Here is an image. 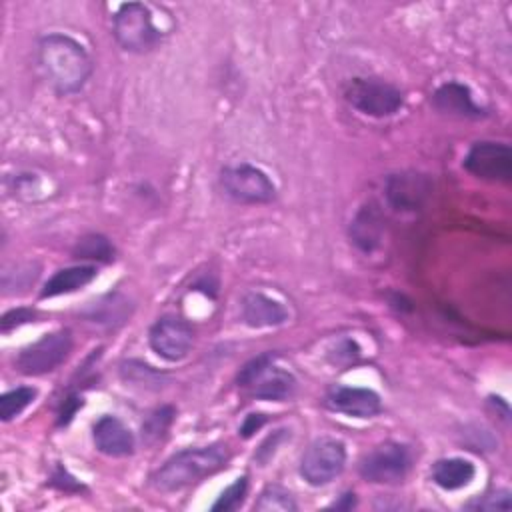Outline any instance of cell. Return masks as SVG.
Here are the masks:
<instances>
[{
	"label": "cell",
	"mask_w": 512,
	"mask_h": 512,
	"mask_svg": "<svg viewBox=\"0 0 512 512\" xmlns=\"http://www.w3.org/2000/svg\"><path fill=\"white\" fill-rule=\"evenodd\" d=\"M350 242L362 252H374L384 238V216L374 204L362 206L348 228Z\"/></svg>",
	"instance_id": "9a60e30c"
},
{
	"label": "cell",
	"mask_w": 512,
	"mask_h": 512,
	"mask_svg": "<svg viewBox=\"0 0 512 512\" xmlns=\"http://www.w3.org/2000/svg\"><path fill=\"white\" fill-rule=\"evenodd\" d=\"M356 504V498H354V494H344L342 496V502H334V508H352Z\"/></svg>",
	"instance_id": "f546056e"
},
{
	"label": "cell",
	"mask_w": 512,
	"mask_h": 512,
	"mask_svg": "<svg viewBox=\"0 0 512 512\" xmlns=\"http://www.w3.org/2000/svg\"><path fill=\"white\" fill-rule=\"evenodd\" d=\"M410 450L400 442H380L368 450L360 464V476L374 484H398L410 470Z\"/></svg>",
	"instance_id": "52a82bcc"
},
{
	"label": "cell",
	"mask_w": 512,
	"mask_h": 512,
	"mask_svg": "<svg viewBox=\"0 0 512 512\" xmlns=\"http://www.w3.org/2000/svg\"><path fill=\"white\" fill-rule=\"evenodd\" d=\"M80 406H82V398H78V396L66 398V400H64V404H62L60 420H58V422H60V424H68Z\"/></svg>",
	"instance_id": "f1b7e54d"
},
{
	"label": "cell",
	"mask_w": 512,
	"mask_h": 512,
	"mask_svg": "<svg viewBox=\"0 0 512 512\" xmlns=\"http://www.w3.org/2000/svg\"><path fill=\"white\" fill-rule=\"evenodd\" d=\"M264 422H266L264 414H248V416L244 418L242 426H240V434H242L244 438H248V436H252L256 430H260Z\"/></svg>",
	"instance_id": "83f0119b"
},
{
	"label": "cell",
	"mask_w": 512,
	"mask_h": 512,
	"mask_svg": "<svg viewBox=\"0 0 512 512\" xmlns=\"http://www.w3.org/2000/svg\"><path fill=\"white\" fill-rule=\"evenodd\" d=\"M36 394L38 392L32 386H18V388H12L6 394H2V398H0V416H2V420L10 422L18 414H22L34 402Z\"/></svg>",
	"instance_id": "7402d4cb"
},
{
	"label": "cell",
	"mask_w": 512,
	"mask_h": 512,
	"mask_svg": "<svg viewBox=\"0 0 512 512\" xmlns=\"http://www.w3.org/2000/svg\"><path fill=\"white\" fill-rule=\"evenodd\" d=\"M112 30L116 42L126 52L134 54L150 52L162 40V34L152 20L150 8L142 2L122 4L112 18Z\"/></svg>",
	"instance_id": "3957f363"
},
{
	"label": "cell",
	"mask_w": 512,
	"mask_h": 512,
	"mask_svg": "<svg viewBox=\"0 0 512 512\" xmlns=\"http://www.w3.org/2000/svg\"><path fill=\"white\" fill-rule=\"evenodd\" d=\"M344 96L352 108L374 118L396 114L404 102L402 92L380 78H354L346 86Z\"/></svg>",
	"instance_id": "277c9868"
},
{
	"label": "cell",
	"mask_w": 512,
	"mask_h": 512,
	"mask_svg": "<svg viewBox=\"0 0 512 512\" xmlns=\"http://www.w3.org/2000/svg\"><path fill=\"white\" fill-rule=\"evenodd\" d=\"M74 256L78 260H96V262H110L114 258L112 242L102 234H86L74 246Z\"/></svg>",
	"instance_id": "44dd1931"
},
{
	"label": "cell",
	"mask_w": 512,
	"mask_h": 512,
	"mask_svg": "<svg viewBox=\"0 0 512 512\" xmlns=\"http://www.w3.org/2000/svg\"><path fill=\"white\" fill-rule=\"evenodd\" d=\"M248 490V478H236V482H232L220 496L218 500L212 504V510H234L242 504L244 496Z\"/></svg>",
	"instance_id": "cb8c5ba5"
},
{
	"label": "cell",
	"mask_w": 512,
	"mask_h": 512,
	"mask_svg": "<svg viewBox=\"0 0 512 512\" xmlns=\"http://www.w3.org/2000/svg\"><path fill=\"white\" fill-rule=\"evenodd\" d=\"M252 396L260 398V400H274V402H282L288 400L294 390H296V378L286 372L280 370L276 366H268L252 384Z\"/></svg>",
	"instance_id": "ac0fdd59"
},
{
	"label": "cell",
	"mask_w": 512,
	"mask_h": 512,
	"mask_svg": "<svg viewBox=\"0 0 512 512\" xmlns=\"http://www.w3.org/2000/svg\"><path fill=\"white\" fill-rule=\"evenodd\" d=\"M432 104L436 110L458 118H478L482 114V108L474 102L470 88L460 82L442 84L434 92Z\"/></svg>",
	"instance_id": "2e32d148"
},
{
	"label": "cell",
	"mask_w": 512,
	"mask_h": 512,
	"mask_svg": "<svg viewBox=\"0 0 512 512\" xmlns=\"http://www.w3.org/2000/svg\"><path fill=\"white\" fill-rule=\"evenodd\" d=\"M254 510H258V512H294V510H298V504L286 488H282L278 484H268L260 492L258 500L254 502Z\"/></svg>",
	"instance_id": "ffe728a7"
},
{
	"label": "cell",
	"mask_w": 512,
	"mask_h": 512,
	"mask_svg": "<svg viewBox=\"0 0 512 512\" xmlns=\"http://www.w3.org/2000/svg\"><path fill=\"white\" fill-rule=\"evenodd\" d=\"M96 274H98V270L92 264H78V266L62 268L46 280L40 296L54 298V296L76 292V290L84 288L86 284H90L96 278Z\"/></svg>",
	"instance_id": "e0dca14e"
},
{
	"label": "cell",
	"mask_w": 512,
	"mask_h": 512,
	"mask_svg": "<svg viewBox=\"0 0 512 512\" xmlns=\"http://www.w3.org/2000/svg\"><path fill=\"white\" fill-rule=\"evenodd\" d=\"M36 318V312L30 310V308H14L10 312H6L2 316V322H0V328L2 332H10L12 328L20 326V324H26V322H34Z\"/></svg>",
	"instance_id": "484cf974"
},
{
	"label": "cell",
	"mask_w": 512,
	"mask_h": 512,
	"mask_svg": "<svg viewBox=\"0 0 512 512\" xmlns=\"http://www.w3.org/2000/svg\"><path fill=\"white\" fill-rule=\"evenodd\" d=\"M38 64L48 84L64 96L80 92L92 74V60L86 48L60 32L40 38Z\"/></svg>",
	"instance_id": "6da1fadb"
},
{
	"label": "cell",
	"mask_w": 512,
	"mask_h": 512,
	"mask_svg": "<svg viewBox=\"0 0 512 512\" xmlns=\"http://www.w3.org/2000/svg\"><path fill=\"white\" fill-rule=\"evenodd\" d=\"M464 168L482 180L508 182L512 178V150L502 142H476L464 156Z\"/></svg>",
	"instance_id": "9c48e42d"
},
{
	"label": "cell",
	"mask_w": 512,
	"mask_h": 512,
	"mask_svg": "<svg viewBox=\"0 0 512 512\" xmlns=\"http://www.w3.org/2000/svg\"><path fill=\"white\" fill-rule=\"evenodd\" d=\"M272 362H274V354L272 352H264V354L248 360L240 368V372H238V384L240 386H250L268 366H272Z\"/></svg>",
	"instance_id": "d4e9b609"
},
{
	"label": "cell",
	"mask_w": 512,
	"mask_h": 512,
	"mask_svg": "<svg viewBox=\"0 0 512 512\" xmlns=\"http://www.w3.org/2000/svg\"><path fill=\"white\" fill-rule=\"evenodd\" d=\"M326 408L352 418H372L382 410L380 396L370 388L334 384L324 396Z\"/></svg>",
	"instance_id": "8fae6325"
},
{
	"label": "cell",
	"mask_w": 512,
	"mask_h": 512,
	"mask_svg": "<svg viewBox=\"0 0 512 512\" xmlns=\"http://www.w3.org/2000/svg\"><path fill=\"white\" fill-rule=\"evenodd\" d=\"M476 476V468L466 458H442L432 466V480L442 490H460Z\"/></svg>",
	"instance_id": "d6986e66"
},
{
	"label": "cell",
	"mask_w": 512,
	"mask_h": 512,
	"mask_svg": "<svg viewBox=\"0 0 512 512\" xmlns=\"http://www.w3.org/2000/svg\"><path fill=\"white\" fill-rule=\"evenodd\" d=\"M346 464V446L338 438H316L300 460V476L310 486H326L342 474Z\"/></svg>",
	"instance_id": "8992f818"
},
{
	"label": "cell",
	"mask_w": 512,
	"mask_h": 512,
	"mask_svg": "<svg viewBox=\"0 0 512 512\" xmlns=\"http://www.w3.org/2000/svg\"><path fill=\"white\" fill-rule=\"evenodd\" d=\"M220 184L230 198L244 204H266L276 198V186L270 176L252 164L226 166L220 172Z\"/></svg>",
	"instance_id": "ba28073f"
},
{
	"label": "cell",
	"mask_w": 512,
	"mask_h": 512,
	"mask_svg": "<svg viewBox=\"0 0 512 512\" xmlns=\"http://www.w3.org/2000/svg\"><path fill=\"white\" fill-rule=\"evenodd\" d=\"M72 352L70 330H54L40 340L22 348L14 358V366L24 376H40L56 370Z\"/></svg>",
	"instance_id": "5b68a950"
},
{
	"label": "cell",
	"mask_w": 512,
	"mask_h": 512,
	"mask_svg": "<svg viewBox=\"0 0 512 512\" xmlns=\"http://www.w3.org/2000/svg\"><path fill=\"white\" fill-rule=\"evenodd\" d=\"M474 506L480 510H510L512 502H510L508 492H498V494L486 496L484 500H478Z\"/></svg>",
	"instance_id": "4316f807"
},
{
	"label": "cell",
	"mask_w": 512,
	"mask_h": 512,
	"mask_svg": "<svg viewBox=\"0 0 512 512\" xmlns=\"http://www.w3.org/2000/svg\"><path fill=\"white\" fill-rule=\"evenodd\" d=\"M228 450L222 444H210L200 448H184L172 454L154 474L152 486L160 492H178L206 476H212L226 468Z\"/></svg>",
	"instance_id": "7a4b0ae2"
},
{
	"label": "cell",
	"mask_w": 512,
	"mask_h": 512,
	"mask_svg": "<svg viewBox=\"0 0 512 512\" xmlns=\"http://www.w3.org/2000/svg\"><path fill=\"white\" fill-rule=\"evenodd\" d=\"M240 314L250 328H272L288 320V310L274 298L262 292H250L242 298Z\"/></svg>",
	"instance_id": "5bb4252c"
},
{
	"label": "cell",
	"mask_w": 512,
	"mask_h": 512,
	"mask_svg": "<svg viewBox=\"0 0 512 512\" xmlns=\"http://www.w3.org/2000/svg\"><path fill=\"white\" fill-rule=\"evenodd\" d=\"M92 438L102 454L114 458L130 456L136 444L132 430L112 414H104L96 420V424L92 426Z\"/></svg>",
	"instance_id": "4fadbf2b"
},
{
	"label": "cell",
	"mask_w": 512,
	"mask_h": 512,
	"mask_svg": "<svg viewBox=\"0 0 512 512\" xmlns=\"http://www.w3.org/2000/svg\"><path fill=\"white\" fill-rule=\"evenodd\" d=\"M430 192V182L424 174L400 172L386 180V198L392 208L402 212L418 210Z\"/></svg>",
	"instance_id": "7c38bea8"
},
{
	"label": "cell",
	"mask_w": 512,
	"mask_h": 512,
	"mask_svg": "<svg viewBox=\"0 0 512 512\" xmlns=\"http://www.w3.org/2000/svg\"><path fill=\"white\" fill-rule=\"evenodd\" d=\"M172 418H174V408L172 406H162V408L154 410L146 418V422L142 424V438L146 442L158 440L168 430V426L172 424Z\"/></svg>",
	"instance_id": "603a6c76"
},
{
	"label": "cell",
	"mask_w": 512,
	"mask_h": 512,
	"mask_svg": "<svg viewBox=\"0 0 512 512\" xmlns=\"http://www.w3.org/2000/svg\"><path fill=\"white\" fill-rule=\"evenodd\" d=\"M148 342L160 358L168 362H178L190 352L194 342V330L180 316H162L150 328Z\"/></svg>",
	"instance_id": "30bf717a"
}]
</instances>
